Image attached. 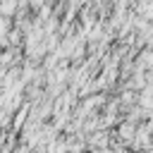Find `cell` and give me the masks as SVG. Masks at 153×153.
I'll return each mask as SVG.
<instances>
[{"instance_id":"cell-1","label":"cell","mask_w":153,"mask_h":153,"mask_svg":"<svg viewBox=\"0 0 153 153\" xmlns=\"http://www.w3.org/2000/svg\"><path fill=\"white\" fill-rule=\"evenodd\" d=\"M29 108H31V105H24V108H22L17 115H12V117H10V127H12V131H19V129L24 127L26 115H29Z\"/></svg>"}]
</instances>
